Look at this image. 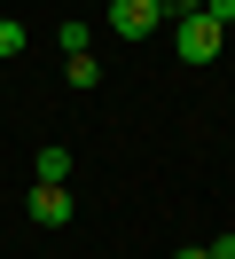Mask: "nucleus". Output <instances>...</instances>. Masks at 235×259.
I'll return each instance as SVG.
<instances>
[{
  "mask_svg": "<svg viewBox=\"0 0 235 259\" xmlns=\"http://www.w3.org/2000/svg\"><path fill=\"white\" fill-rule=\"evenodd\" d=\"M219 39H227V32H219L212 16H180V24H172V48H180V63H212V55H219Z\"/></svg>",
  "mask_w": 235,
  "mask_h": 259,
  "instance_id": "1",
  "label": "nucleus"
},
{
  "mask_svg": "<svg viewBox=\"0 0 235 259\" xmlns=\"http://www.w3.org/2000/svg\"><path fill=\"white\" fill-rule=\"evenodd\" d=\"M165 24V0H110V32L118 39H149Z\"/></svg>",
  "mask_w": 235,
  "mask_h": 259,
  "instance_id": "2",
  "label": "nucleus"
},
{
  "mask_svg": "<svg viewBox=\"0 0 235 259\" xmlns=\"http://www.w3.org/2000/svg\"><path fill=\"white\" fill-rule=\"evenodd\" d=\"M24 212L39 228H71V212H78V196L71 189H55V181H31V196H24Z\"/></svg>",
  "mask_w": 235,
  "mask_h": 259,
  "instance_id": "3",
  "label": "nucleus"
},
{
  "mask_svg": "<svg viewBox=\"0 0 235 259\" xmlns=\"http://www.w3.org/2000/svg\"><path fill=\"white\" fill-rule=\"evenodd\" d=\"M39 181H55V189L71 181V149H63V142H47V149H39Z\"/></svg>",
  "mask_w": 235,
  "mask_h": 259,
  "instance_id": "4",
  "label": "nucleus"
},
{
  "mask_svg": "<svg viewBox=\"0 0 235 259\" xmlns=\"http://www.w3.org/2000/svg\"><path fill=\"white\" fill-rule=\"evenodd\" d=\"M63 79H71V87H78V95H86V87H94V79H102V63H94V55H71V63H63Z\"/></svg>",
  "mask_w": 235,
  "mask_h": 259,
  "instance_id": "5",
  "label": "nucleus"
},
{
  "mask_svg": "<svg viewBox=\"0 0 235 259\" xmlns=\"http://www.w3.org/2000/svg\"><path fill=\"white\" fill-rule=\"evenodd\" d=\"M16 55H24V24L0 16V63H16Z\"/></svg>",
  "mask_w": 235,
  "mask_h": 259,
  "instance_id": "6",
  "label": "nucleus"
},
{
  "mask_svg": "<svg viewBox=\"0 0 235 259\" xmlns=\"http://www.w3.org/2000/svg\"><path fill=\"white\" fill-rule=\"evenodd\" d=\"M204 16H212L219 32H227V24H235V0H212V8H204Z\"/></svg>",
  "mask_w": 235,
  "mask_h": 259,
  "instance_id": "7",
  "label": "nucleus"
},
{
  "mask_svg": "<svg viewBox=\"0 0 235 259\" xmlns=\"http://www.w3.org/2000/svg\"><path fill=\"white\" fill-rule=\"evenodd\" d=\"M172 8H180V16H204V8H212V0H172Z\"/></svg>",
  "mask_w": 235,
  "mask_h": 259,
  "instance_id": "8",
  "label": "nucleus"
},
{
  "mask_svg": "<svg viewBox=\"0 0 235 259\" xmlns=\"http://www.w3.org/2000/svg\"><path fill=\"white\" fill-rule=\"evenodd\" d=\"M212 259H235V236H219V243H212Z\"/></svg>",
  "mask_w": 235,
  "mask_h": 259,
  "instance_id": "9",
  "label": "nucleus"
},
{
  "mask_svg": "<svg viewBox=\"0 0 235 259\" xmlns=\"http://www.w3.org/2000/svg\"><path fill=\"white\" fill-rule=\"evenodd\" d=\"M172 259H212V251H196V243H188V251H172Z\"/></svg>",
  "mask_w": 235,
  "mask_h": 259,
  "instance_id": "10",
  "label": "nucleus"
}]
</instances>
